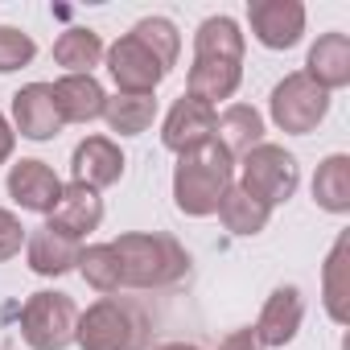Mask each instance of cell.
<instances>
[{
	"label": "cell",
	"mask_w": 350,
	"mask_h": 350,
	"mask_svg": "<svg viewBox=\"0 0 350 350\" xmlns=\"http://www.w3.org/2000/svg\"><path fill=\"white\" fill-rule=\"evenodd\" d=\"M231 178H235V157H227L219 140H206L182 152L178 169H173V202L182 215L206 219L219 211L223 194L231 190Z\"/></svg>",
	"instance_id": "6da1fadb"
},
{
	"label": "cell",
	"mask_w": 350,
	"mask_h": 350,
	"mask_svg": "<svg viewBox=\"0 0 350 350\" xmlns=\"http://www.w3.org/2000/svg\"><path fill=\"white\" fill-rule=\"evenodd\" d=\"M120 256V284L128 288H169L190 272L186 247L161 231H128L111 243Z\"/></svg>",
	"instance_id": "7a4b0ae2"
},
{
	"label": "cell",
	"mask_w": 350,
	"mask_h": 350,
	"mask_svg": "<svg viewBox=\"0 0 350 350\" xmlns=\"http://www.w3.org/2000/svg\"><path fill=\"white\" fill-rule=\"evenodd\" d=\"M75 342L83 350H140L144 346V317L116 297L95 301L75 321Z\"/></svg>",
	"instance_id": "3957f363"
},
{
	"label": "cell",
	"mask_w": 350,
	"mask_h": 350,
	"mask_svg": "<svg viewBox=\"0 0 350 350\" xmlns=\"http://www.w3.org/2000/svg\"><path fill=\"white\" fill-rule=\"evenodd\" d=\"M297 182H301V169L284 144H256L252 152H243V182L239 186L252 198H260L268 211L288 202L297 194Z\"/></svg>",
	"instance_id": "277c9868"
},
{
	"label": "cell",
	"mask_w": 350,
	"mask_h": 350,
	"mask_svg": "<svg viewBox=\"0 0 350 350\" xmlns=\"http://www.w3.org/2000/svg\"><path fill=\"white\" fill-rule=\"evenodd\" d=\"M75 321H79V309L66 293H33L21 309V334L33 350H66L75 342Z\"/></svg>",
	"instance_id": "5b68a950"
},
{
	"label": "cell",
	"mask_w": 350,
	"mask_h": 350,
	"mask_svg": "<svg viewBox=\"0 0 350 350\" xmlns=\"http://www.w3.org/2000/svg\"><path fill=\"white\" fill-rule=\"evenodd\" d=\"M325 111H329V91H321L305 75H284V83H276L272 91V120L280 132L305 136L325 120Z\"/></svg>",
	"instance_id": "8992f818"
},
{
	"label": "cell",
	"mask_w": 350,
	"mask_h": 350,
	"mask_svg": "<svg viewBox=\"0 0 350 350\" xmlns=\"http://www.w3.org/2000/svg\"><path fill=\"white\" fill-rule=\"evenodd\" d=\"M107 54V75L116 79V87H120V95H152L157 87H161V79L169 75L132 33H124L111 50H103Z\"/></svg>",
	"instance_id": "52a82bcc"
},
{
	"label": "cell",
	"mask_w": 350,
	"mask_h": 350,
	"mask_svg": "<svg viewBox=\"0 0 350 350\" xmlns=\"http://www.w3.org/2000/svg\"><path fill=\"white\" fill-rule=\"evenodd\" d=\"M247 21L260 46L268 50H293L305 33V5L301 0H252Z\"/></svg>",
	"instance_id": "ba28073f"
},
{
	"label": "cell",
	"mask_w": 350,
	"mask_h": 350,
	"mask_svg": "<svg viewBox=\"0 0 350 350\" xmlns=\"http://www.w3.org/2000/svg\"><path fill=\"white\" fill-rule=\"evenodd\" d=\"M206 140H215V107L202 103V99L182 95L169 107L165 124H161V144L182 157V152H190V148H198Z\"/></svg>",
	"instance_id": "9c48e42d"
},
{
	"label": "cell",
	"mask_w": 350,
	"mask_h": 350,
	"mask_svg": "<svg viewBox=\"0 0 350 350\" xmlns=\"http://www.w3.org/2000/svg\"><path fill=\"white\" fill-rule=\"evenodd\" d=\"M70 178L87 190H103V186H116L124 178V152L116 140L107 136H87L75 144L70 152Z\"/></svg>",
	"instance_id": "30bf717a"
},
{
	"label": "cell",
	"mask_w": 350,
	"mask_h": 350,
	"mask_svg": "<svg viewBox=\"0 0 350 350\" xmlns=\"http://www.w3.org/2000/svg\"><path fill=\"white\" fill-rule=\"evenodd\" d=\"M9 194L13 202H21V211H33V215H50L62 198V182L58 173L46 165V161H17L9 169Z\"/></svg>",
	"instance_id": "8fae6325"
},
{
	"label": "cell",
	"mask_w": 350,
	"mask_h": 350,
	"mask_svg": "<svg viewBox=\"0 0 350 350\" xmlns=\"http://www.w3.org/2000/svg\"><path fill=\"white\" fill-rule=\"evenodd\" d=\"M13 124L29 140H50L62 132V116L54 107V87L50 83H29L13 95Z\"/></svg>",
	"instance_id": "7c38bea8"
},
{
	"label": "cell",
	"mask_w": 350,
	"mask_h": 350,
	"mask_svg": "<svg viewBox=\"0 0 350 350\" xmlns=\"http://www.w3.org/2000/svg\"><path fill=\"white\" fill-rule=\"evenodd\" d=\"M301 317H305V301H301V288L297 284H280L268 301H264V313L260 321L252 325L260 346H288L301 329Z\"/></svg>",
	"instance_id": "4fadbf2b"
},
{
	"label": "cell",
	"mask_w": 350,
	"mask_h": 350,
	"mask_svg": "<svg viewBox=\"0 0 350 350\" xmlns=\"http://www.w3.org/2000/svg\"><path fill=\"white\" fill-rule=\"evenodd\" d=\"M99 223H103V198H99V190H87L79 182L62 186V198L50 211V227L62 231V235H70V239H83Z\"/></svg>",
	"instance_id": "5bb4252c"
},
{
	"label": "cell",
	"mask_w": 350,
	"mask_h": 350,
	"mask_svg": "<svg viewBox=\"0 0 350 350\" xmlns=\"http://www.w3.org/2000/svg\"><path fill=\"white\" fill-rule=\"evenodd\" d=\"M50 87H54V107H58L62 124H91L107 107V95L95 83V75H66Z\"/></svg>",
	"instance_id": "9a60e30c"
},
{
	"label": "cell",
	"mask_w": 350,
	"mask_h": 350,
	"mask_svg": "<svg viewBox=\"0 0 350 350\" xmlns=\"http://www.w3.org/2000/svg\"><path fill=\"white\" fill-rule=\"evenodd\" d=\"M305 79H313L321 91H338L350 83V38L346 33H321L309 50V62L301 70Z\"/></svg>",
	"instance_id": "2e32d148"
},
{
	"label": "cell",
	"mask_w": 350,
	"mask_h": 350,
	"mask_svg": "<svg viewBox=\"0 0 350 350\" xmlns=\"http://www.w3.org/2000/svg\"><path fill=\"white\" fill-rule=\"evenodd\" d=\"M79 252H83L79 239L54 231L50 223H46V227H33V235H29V243H25L29 268H33L38 276H62V272L79 268Z\"/></svg>",
	"instance_id": "e0dca14e"
},
{
	"label": "cell",
	"mask_w": 350,
	"mask_h": 350,
	"mask_svg": "<svg viewBox=\"0 0 350 350\" xmlns=\"http://www.w3.org/2000/svg\"><path fill=\"white\" fill-rule=\"evenodd\" d=\"M215 140L227 157H243L256 144H264V116L252 103H231L223 116H215Z\"/></svg>",
	"instance_id": "ac0fdd59"
},
{
	"label": "cell",
	"mask_w": 350,
	"mask_h": 350,
	"mask_svg": "<svg viewBox=\"0 0 350 350\" xmlns=\"http://www.w3.org/2000/svg\"><path fill=\"white\" fill-rule=\"evenodd\" d=\"M239 79H243V66L239 62H215V58H194L190 66V99H202V103H219V99H231L239 91Z\"/></svg>",
	"instance_id": "d6986e66"
},
{
	"label": "cell",
	"mask_w": 350,
	"mask_h": 350,
	"mask_svg": "<svg viewBox=\"0 0 350 350\" xmlns=\"http://www.w3.org/2000/svg\"><path fill=\"white\" fill-rule=\"evenodd\" d=\"M194 58H215V62H239L243 66V33L231 17H206L194 33Z\"/></svg>",
	"instance_id": "ffe728a7"
},
{
	"label": "cell",
	"mask_w": 350,
	"mask_h": 350,
	"mask_svg": "<svg viewBox=\"0 0 350 350\" xmlns=\"http://www.w3.org/2000/svg\"><path fill=\"white\" fill-rule=\"evenodd\" d=\"M313 198L321 211L329 215H346L350 211V157L334 152L317 165V178H313Z\"/></svg>",
	"instance_id": "44dd1931"
},
{
	"label": "cell",
	"mask_w": 350,
	"mask_h": 350,
	"mask_svg": "<svg viewBox=\"0 0 350 350\" xmlns=\"http://www.w3.org/2000/svg\"><path fill=\"white\" fill-rule=\"evenodd\" d=\"M219 219H223V227H227L231 235H260V231L268 227L272 211H268L260 198H252L243 186H231V190L223 194V202H219Z\"/></svg>",
	"instance_id": "7402d4cb"
},
{
	"label": "cell",
	"mask_w": 350,
	"mask_h": 350,
	"mask_svg": "<svg viewBox=\"0 0 350 350\" xmlns=\"http://www.w3.org/2000/svg\"><path fill=\"white\" fill-rule=\"evenodd\" d=\"M103 58V42L95 29H66L54 42V62L66 75H91V66H99Z\"/></svg>",
	"instance_id": "603a6c76"
},
{
	"label": "cell",
	"mask_w": 350,
	"mask_h": 350,
	"mask_svg": "<svg viewBox=\"0 0 350 350\" xmlns=\"http://www.w3.org/2000/svg\"><path fill=\"white\" fill-rule=\"evenodd\" d=\"M152 116H157V99L152 95H116L103 107L107 128L120 132V136H140L152 124Z\"/></svg>",
	"instance_id": "cb8c5ba5"
},
{
	"label": "cell",
	"mask_w": 350,
	"mask_h": 350,
	"mask_svg": "<svg viewBox=\"0 0 350 350\" xmlns=\"http://www.w3.org/2000/svg\"><path fill=\"white\" fill-rule=\"evenodd\" d=\"M132 38L169 70L173 62H178V50H182V38H178V29H173V21H165V17H144V21H136V29H132Z\"/></svg>",
	"instance_id": "d4e9b609"
},
{
	"label": "cell",
	"mask_w": 350,
	"mask_h": 350,
	"mask_svg": "<svg viewBox=\"0 0 350 350\" xmlns=\"http://www.w3.org/2000/svg\"><path fill=\"white\" fill-rule=\"evenodd\" d=\"M79 272L91 288L99 293H116L120 288V256L111 252V243H95L79 252Z\"/></svg>",
	"instance_id": "484cf974"
},
{
	"label": "cell",
	"mask_w": 350,
	"mask_h": 350,
	"mask_svg": "<svg viewBox=\"0 0 350 350\" xmlns=\"http://www.w3.org/2000/svg\"><path fill=\"white\" fill-rule=\"evenodd\" d=\"M325 309L329 317L342 325L350 313H346V235L334 243L329 260H325Z\"/></svg>",
	"instance_id": "4316f807"
},
{
	"label": "cell",
	"mask_w": 350,
	"mask_h": 350,
	"mask_svg": "<svg viewBox=\"0 0 350 350\" xmlns=\"http://www.w3.org/2000/svg\"><path fill=\"white\" fill-rule=\"evenodd\" d=\"M33 54H38V46H33L29 33H21V29H13V25H0V75L29 66Z\"/></svg>",
	"instance_id": "83f0119b"
},
{
	"label": "cell",
	"mask_w": 350,
	"mask_h": 350,
	"mask_svg": "<svg viewBox=\"0 0 350 350\" xmlns=\"http://www.w3.org/2000/svg\"><path fill=\"white\" fill-rule=\"evenodd\" d=\"M21 243H25V227H21V219H17L13 211H0V264L13 260V256L21 252Z\"/></svg>",
	"instance_id": "f1b7e54d"
},
{
	"label": "cell",
	"mask_w": 350,
	"mask_h": 350,
	"mask_svg": "<svg viewBox=\"0 0 350 350\" xmlns=\"http://www.w3.org/2000/svg\"><path fill=\"white\" fill-rule=\"evenodd\" d=\"M219 350H264V346H260L256 329L247 325V329H235V334H227V338L219 342Z\"/></svg>",
	"instance_id": "f546056e"
},
{
	"label": "cell",
	"mask_w": 350,
	"mask_h": 350,
	"mask_svg": "<svg viewBox=\"0 0 350 350\" xmlns=\"http://www.w3.org/2000/svg\"><path fill=\"white\" fill-rule=\"evenodd\" d=\"M13 140H17V132H13V124L0 116V165H5L9 157H13Z\"/></svg>",
	"instance_id": "4dcf8cb0"
},
{
	"label": "cell",
	"mask_w": 350,
	"mask_h": 350,
	"mask_svg": "<svg viewBox=\"0 0 350 350\" xmlns=\"http://www.w3.org/2000/svg\"><path fill=\"white\" fill-rule=\"evenodd\" d=\"M157 350H198V346H190V342H165V346H157Z\"/></svg>",
	"instance_id": "1f68e13d"
}]
</instances>
